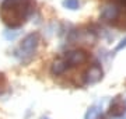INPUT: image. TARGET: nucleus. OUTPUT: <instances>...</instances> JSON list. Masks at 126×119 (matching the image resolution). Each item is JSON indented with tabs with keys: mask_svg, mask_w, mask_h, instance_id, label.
Returning <instances> with one entry per match:
<instances>
[{
	"mask_svg": "<svg viewBox=\"0 0 126 119\" xmlns=\"http://www.w3.org/2000/svg\"><path fill=\"white\" fill-rule=\"evenodd\" d=\"M63 6H64L66 9L76 10V9H79L80 3H79V0H64V1H63Z\"/></svg>",
	"mask_w": 126,
	"mask_h": 119,
	"instance_id": "0eeeda50",
	"label": "nucleus"
},
{
	"mask_svg": "<svg viewBox=\"0 0 126 119\" xmlns=\"http://www.w3.org/2000/svg\"><path fill=\"white\" fill-rule=\"evenodd\" d=\"M38 45H39V34L38 32L28 34L27 37L20 42L18 48L16 49V58L23 63L31 62V59L36 53Z\"/></svg>",
	"mask_w": 126,
	"mask_h": 119,
	"instance_id": "7ed1b4c3",
	"label": "nucleus"
},
{
	"mask_svg": "<svg viewBox=\"0 0 126 119\" xmlns=\"http://www.w3.org/2000/svg\"><path fill=\"white\" fill-rule=\"evenodd\" d=\"M83 77H84V84H94L102 78V69L98 66V63L91 64Z\"/></svg>",
	"mask_w": 126,
	"mask_h": 119,
	"instance_id": "39448f33",
	"label": "nucleus"
},
{
	"mask_svg": "<svg viewBox=\"0 0 126 119\" xmlns=\"http://www.w3.org/2000/svg\"><path fill=\"white\" fill-rule=\"evenodd\" d=\"M121 15H122V9L116 4L105 6L101 10V20L108 24H112V25H116Z\"/></svg>",
	"mask_w": 126,
	"mask_h": 119,
	"instance_id": "20e7f679",
	"label": "nucleus"
},
{
	"mask_svg": "<svg viewBox=\"0 0 126 119\" xmlns=\"http://www.w3.org/2000/svg\"><path fill=\"white\" fill-rule=\"evenodd\" d=\"M125 46H126V38H125V39H122L121 44H119V45L116 46V50H121L122 48H125Z\"/></svg>",
	"mask_w": 126,
	"mask_h": 119,
	"instance_id": "1a4fd4ad",
	"label": "nucleus"
},
{
	"mask_svg": "<svg viewBox=\"0 0 126 119\" xmlns=\"http://www.w3.org/2000/svg\"><path fill=\"white\" fill-rule=\"evenodd\" d=\"M88 60H90V56L84 50H80V49L69 50L66 53H63L59 59L55 60L52 67H50V72H52L53 76H60V74H64L73 67L87 64Z\"/></svg>",
	"mask_w": 126,
	"mask_h": 119,
	"instance_id": "f03ea898",
	"label": "nucleus"
},
{
	"mask_svg": "<svg viewBox=\"0 0 126 119\" xmlns=\"http://www.w3.org/2000/svg\"><path fill=\"white\" fill-rule=\"evenodd\" d=\"M34 10V0H3L0 6V18L9 28H18L27 21Z\"/></svg>",
	"mask_w": 126,
	"mask_h": 119,
	"instance_id": "f257e3e1",
	"label": "nucleus"
},
{
	"mask_svg": "<svg viewBox=\"0 0 126 119\" xmlns=\"http://www.w3.org/2000/svg\"><path fill=\"white\" fill-rule=\"evenodd\" d=\"M4 88H6V78L3 74L0 73V94L4 92Z\"/></svg>",
	"mask_w": 126,
	"mask_h": 119,
	"instance_id": "6e6552de",
	"label": "nucleus"
},
{
	"mask_svg": "<svg viewBox=\"0 0 126 119\" xmlns=\"http://www.w3.org/2000/svg\"><path fill=\"white\" fill-rule=\"evenodd\" d=\"M126 112V104L125 101L122 100L121 97H116L113 98L112 102H111V106H109V115L112 118H119Z\"/></svg>",
	"mask_w": 126,
	"mask_h": 119,
	"instance_id": "423d86ee",
	"label": "nucleus"
}]
</instances>
